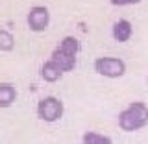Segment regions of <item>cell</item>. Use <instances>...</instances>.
<instances>
[{
	"instance_id": "6da1fadb",
	"label": "cell",
	"mask_w": 148,
	"mask_h": 144,
	"mask_svg": "<svg viewBox=\"0 0 148 144\" xmlns=\"http://www.w3.org/2000/svg\"><path fill=\"white\" fill-rule=\"evenodd\" d=\"M148 124V105L145 102H132L119 113V128L126 133H133Z\"/></svg>"
},
{
	"instance_id": "7a4b0ae2",
	"label": "cell",
	"mask_w": 148,
	"mask_h": 144,
	"mask_svg": "<svg viewBox=\"0 0 148 144\" xmlns=\"http://www.w3.org/2000/svg\"><path fill=\"white\" fill-rule=\"evenodd\" d=\"M80 52V41L72 35H67L61 39L58 48L52 52V61L61 68L63 72H71L76 67V55Z\"/></svg>"
},
{
	"instance_id": "3957f363",
	"label": "cell",
	"mask_w": 148,
	"mask_h": 144,
	"mask_svg": "<svg viewBox=\"0 0 148 144\" xmlns=\"http://www.w3.org/2000/svg\"><path fill=\"white\" fill-rule=\"evenodd\" d=\"M63 113H65V105L56 96H45V98L37 102V117L43 122H48V124L58 122V120H61Z\"/></svg>"
},
{
	"instance_id": "277c9868",
	"label": "cell",
	"mask_w": 148,
	"mask_h": 144,
	"mask_svg": "<svg viewBox=\"0 0 148 144\" xmlns=\"http://www.w3.org/2000/svg\"><path fill=\"white\" fill-rule=\"evenodd\" d=\"M95 72L104 78L115 80L126 74V63L120 57H96L95 59Z\"/></svg>"
},
{
	"instance_id": "5b68a950",
	"label": "cell",
	"mask_w": 148,
	"mask_h": 144,
	"mask_svg": "<svg viewBox=\"0 0 148 144\" xmlns=\"http://www.w3.org/2000/svg\"><path fill=\"white\" fill-rule=\"evenodd\" d=\"M28 28H30L32 31H35V33H39V31H45L46 28L50 24V11L48 8L45 6H34L28 11Z\"/></svg>"
},
{
	"instance_id": "8992f818",
	"label": "cell",
	"mask_w": 148,
	"mask_h": 144,
	"mask_svg": "<svg viewBox=\"0 0 148 144\" xmlns=\"http://www.w3.org/2000/svg\"><path fill=\"white\" fill-rule=\"evenodd\" d=\"M133 35V26L126 18H120L113 24V39L117 43H128Z\"/></svg>"
},
{
	"instance_id": "52a82bcc",
	"label": "cell",
	"mask_w": 148,
	"mask_h": 144,
	"mask_svg": "<svg viewBox=\"0 0 148 144\" xmlns=\"http://www.w3.org/2000/svg\"><path fill=\"white\" fill-rule=\"evenodd\" d=\"M17 100V87L9 81H0V107H11Z\"/></svg>"
},
{
	"instance_id": "ba28073f",
	"label": "cell",
	"mask_w": 148,
	"mask_h": 144,
	"mask_svg": "<svg viewBox=\"0 0 148 144\" xmlns=\"http://www.w3.org/2000/svg\"><path fill=\"white\" fill-rule=\"evenodd\" d=\"M61 76H63V70L52 61V59H48V61L43 63V67H41V78H43L46 83H56L58 80H61Z\"/></svg>"
},
{
	"instance_id": "9c48e42d",
	"label": "cell",
	"mask_w": 148,
	"mask_h": 144,
	"mask_svg": "<svg viewBox=\"0 0 148 144\" xmlns=\"http://www.w3.org/2000/svg\"><path fill=\"white\" fill-rule=\"evenodd\" d=\"M82 142L83 144H113V141L108 135H102V133H96V131H85L82 137Z\"/></svg>"
},
{
	"instance_id": "30bf717a",
	"label": "cell",
	"mask_w": 148,
	"mask_h": 144,
	"mask_svg": "<svg viewBox=\"0 0 148 144\" xmlns=\"http://www.w3.org/2000/svg\"><path fill=\"white\" fill-rule=\"evenodd\" d=\"M15 48V37L11 31L0 30V52H11Z\"/></svg>"
},
{
	"instance_id": "8fae6325",
	"label": "cell",
	"mask_w": 148,
	"mask_h": 144,
	"mask_svg": "<svg viewBox=\"0 0 148 144\" xmlns=\"http://www.w3.org/2000/svg\"><path fill=\"white\" fill-rule=\"evenodd\" d=\"M141 0H111L113 6H130V4H139Z\"/></svg>"
}]
</instances>
